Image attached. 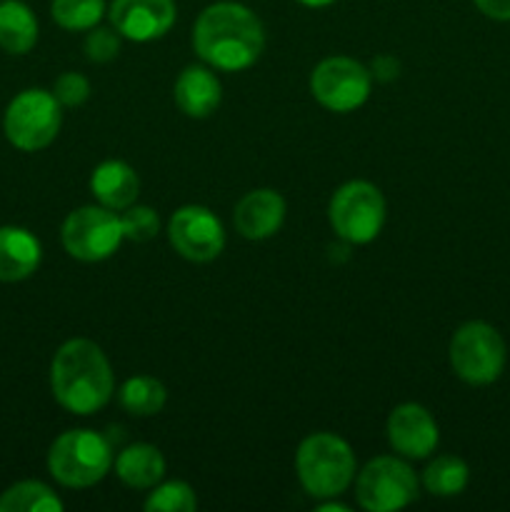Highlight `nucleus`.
<instances>
[{
    "mask_svg": "<svg viewBox=\"0 0 510 512\" xmlns=\"http://www.w3.org/2000/svg\"><path fill=\"white\" fill-rule=\"evenodd\" d=\"M193 48L210 68L238 73L263 55V23L253 10L240 3H213L195 20Z\"/></svg>",
    "mask_w": 510,
    "mask_h": 512,
    "instance_id": "1",
    "label": "nucleus"
},
{
    "mask_svg": "<svg viewBox=\"0 0 510 512\" xmlns=\"http://www.w3.org/2000/svg\"><path fill=\"white\" fill-rule=\"evenodd\" d=\"M50 390L60 408L73 415L103 410L115 393V375L103 348L88 338L60 345L50 363Z\"/></svg>",
    "mask_w": 510,
    "mask_h": 512,
    "instance_id": "2",
    "label": "nucleus"
},
{
    "mask_svg": "<svg viewBox=\"0 0 510 512\" xmlns=\"http://www.w3.org/2000/svg\"><path fill=\"white\" fill-rule=\"evenodd\" d=\"M355 453L340 435L313 433L298 445L295 473L315 500L340 498L355 480Z\"/></svg>",
    "mask_w": 510,
    "mask_h": 512,
    "instance_id": "3",
    "label": "nucleus"
},
{
    "mask_svg": "<svg viewBox=\"0 0 510 512\" xmlns=\"http://www.w3.org/2000/svg\"><path fill=\"white\" fill-rule=\"evenodd\" d=\"M113 468V445L95 430H65L48 450V473L63 488L98 485Z\"/></svg>",
    "mask_w": 510,
    "mask_h": 512,
    "instance_id": "4",
    "label": "nucleus"
},
{
    "mask_svg": "<svg viewBox=\"0 0 510 512\" xmlns=\"http://www.w3.org/2000/svg\"><path fill=\"white\" fill-rule=\"evenodd\" d=\"M63 105L50 90L28 88L15 95L3 115V130L10 145L23 153H38L48 148L63 125Z\"/></svg>",
    "mask_w": 510,
    "mask_h": 512,
    "instance_id": "5",
    "label": "nucleus"
},
{
    "mask_svg": "<svg viewBox=\"0 0 510 512\" xmlns=\"http://www.w3.org/2000/svg\"><path fill=\"white\" fill-rule=\"evenodd\" d=\"M330 228L350 245H368L385 225V198L368 180L340 185L328 205Z\"/></svg>",
    "mask_w": 510,
    "mask_h": 512,
    "instance_id": "6",
    "label": "nucleus"
},
{
    "mask_svg": "<svg viewBox=\"0 0 510 512\" xmlns=\"http://www.w3.org/2000/svg\"><path fill=\"white\" fill-rule=\"evenodd\" d=\"M448 358L450 368L463 383L490 385L505 368V340L493 325L470 320L453 333Z\"/></svg>",
    "mask_w": 510,
    "mask_h": 512,
    "instance_id": "7",
    "label": "nucleus"
},
{
    "mask_svg": "<svg viewBox=\"0 0 510 512\" xmlns=\"http://www.w3.org/2000/svg\"><path fill=\"white\" fill-rule=\"evenodd\" d=\"M60 240L70 258L83 263H100L115 255L125 240L120 215L103 205H83L65 218Z\"/></svg>",
    "mask_w": 510,
    "mask_h": 512,
    "instance_id": "8",
    "label": "nucleus"
},
{
    "mask_svg": "<svg viewBox=\"0 0 510 512\" xmlns=\"http://www.w3.org/2000/svg\"><path fill=\"white\" fill-rule=\"evenodd\" d=\"M355 498L368 512H395L418 498V478L405 460L380 455L355 478Z\"/></svg>",
    "mask_w": 510,
    "mask_h": 512,
    "instance_id": "9",
    "label": "nucleus"
},
{
    "mask_svg": "<svg viewBox=\"0 0 510 512\" xmlns=\"http://www.w3.org/2000/svg\"><path fill=\"white\" fill-rule=\"evenodd\" d=\"M373 75L363 63L345 55L320 60L310 73V93L330 113H353L370 98Z\"/></svg>",
    "mask_w": 510,
    "mask_h": 512,
    "instance_id": "10",
    "label": "nucleus"
},
{
    "mask_svg": "<svg viewBox=\"0 0 510 512\" xmlns=\"http://www.w3.org/2000/svg\"><path fill=\"white\" fill-rule=\"evenodd\" d=\"M168 240L180 258L210 263L225 248L223 223L203 205H183L168 220Z\"/></svg>",
    "mask_w": 510,
    "mask_h": 512,
    "instance_id": "11",
    "label": "nucleus"
},
{
    "mask_svg": "<svg viewBox=\"0 0 510 512\" xmlns=\"http://www.w3.org/2000/svg\"><path fill=\"white\" fill-rule=\"evenodd\" d=\"M175 15V0H113L108 10L110 25L133 43L163 38L173 28Z\"/></svg>",
    "mask_w": 510,
    "mask_h": 512,
    "instance_id": "12",
    "label": "nucleus"
},
{
    "mask_svg": "<svg viewBox=\"0 0 510 512\" xmlns=\"http://www.w3.org/2000/svg\"><path fill=\"white\" fill-rule=\"evenodd\" d=\"M388 433L390 448L408 460H425L438 448V423L433 415L418 403H403L388 415Z\"/></svg>",
    "mask_w": 510,
    "mask_h": 512,
    "instance_id": "13",
    "label": "nucleus"
},
{
    "mask_svg": "<svg viewBox=\"0 0 510 512\" xmlns=\"http://www.w3.org/2000/svg\"><path fill=\"white\" fill-rule=\"evenodd\" d=\"M285 200L278 190L258 188L245 193L233 210L235 230L245 240H268L283 228Z\"/></svg>",
    "mask_w": 510,
    "mask_h": 512,
    "instance_id": "14",
    "label": "nucleus"
},
{
    "mask_svg": "<svg viewBox=\"0 0 510 512\" xmlns=\"http://www.w3.org/2000/svg\"><path fill=\"white\" fill-rule=\"evenodd\" d=\"M173 100L180 113L188 118H208L223 100V85L218 75L205 65H188L175 80Z\"/></svg>",
    "mask_w": 510,
    "mask_h": 512,
    "instance_id": "15",
    "label": "nucleus"
},
{
    "mask_svg": "<svg viewBox=\"0 0 510 512\" xmlns=\"http://www.w3.org/2000/svg\"><path fill=\"white\" fill-rule=\"evenodd\" d=\"M43 248L30 230L18 225L0 228V283H20L38 270Z\"/></svg>",
    "mask_w": 510,
    "mask_h": 512,
    "instance_id": "16",
    "label": "nucleus"
},
{
    "mask_svg": "<svg viewBox=\"0 0 510 512\" xmlns=\"http://www.w3.org/2000/svg\"><path fill=\"white\" fill-rule=\"evenodd\" d=\"M90 193L108 210L130 208L140 193L138 173L123 160H105L90 175Z\"/></svg>",
    "mask_w": 510,
    "mask_h": 512,
    "instance_id": "17",
    "label": "nucleus"
},
{
    "mask_svg": "<svg viewBox=\"0 0 510 512\" xmlns=\"http://www.w3.org/2000/svg\"><path fill=\"white\" fill-rule=\"evenodd\" d=\"M115 473L120 483L133 490H150L163 480L165 458L155 445L135 443L120 450L115 458Z\"/></svg>",
    "mask_w": 510,
    "mask_h": 512,
    "instance_id": "18",
    "label": "nucleus"
},
{
    "mask_svg": "<svg viewBox=\"0 0 510 512\" xmlns=\"http://www.w3.org/2000/svg\"><path fill=\"white\" fill-rule=\"evenodd\" d=\"M38 43V18L23 0L0 3V50L25 55Z\"/></svg>",
    "mask_w": 510,
    "mask_h": 512,
    "instance_id": "19",
    "label": "nucleus"
},
{
    "mask_svg": "<svg viewBox=\"0 0 510 512\" xmlns=\"http://www.w3.org/2000/svg\"><path fill=\"white\" fill-rule=\"evenodd\" d=\"M165 400H168V390L160 380L150 378V375L128 378L120 388V405H123L125 413L135 415V418L158 415L165 408Z\"/></svg>",
    "mask_w": 510,
    "mask_h": 512,
    "instance_id": "20",
    "label": "nucleus"
},
{
    "mask_svg": "<svg viewBox=\"0 0 510 512\" xmlns=\"http://www.w3.org/2000/svg\"><path fill=\"white\" fill-rule=\"evenodd\" d=\"M63 500L40 480H20L0 495V512H60Z\"/></svg>",
    "mask_w": 510,
    "mask_h": 512,
    "instance_id": "21",
    "label": "nucleus"
},
{
    "mask_svg": "<svg viewBox=\"0 0 510 512\" xmlns=\"http://www.w3.org/2000/svg\"><path fill=\"white\" fill-rule=\"evenodd\" d=\"M470 478L468 465L455 455H440L425 468L423 485L435 498H455L465 490Z\"/></svg>",
    "mask_w": 510,
    "mask_h": 512,
    "instance_id": "22",
    "label": "nucleus"
},
{
    "mask_svg": "<svg viewBox=\"0 0 510 512\" xmlns=\"http://www.w3.org/2000/svg\"><path fill=\"white\" fill-rule=\"evenodd\" d=\"M50 15L63 30L80 33L95 28L103 20L105 0H53Z\"/></svg>",
    "mask_w": 510,
    "mask_h": 512,
    "instance_id": "23",
    "label": "nucleus"
},
{
    "mask_svg": "<svg viewBox=\"0 0 510 512\" xmlns=\"http://www.w3.org/2000/svg\"><path fill=\"white\" fill-rule=\"evenodd\" d=\"M198 508L195 490L183 480H168L150 488L145 498V510L148 512H193Z\"/></svg>",
    "mask_w": 510,
    "mask_h": 512,
    "instance_id": "24",
    "label": "nucleus"
},
{
    "mask_svg": "<svg viewBox=\"0 0 510 512\" xmlns=\"http://www.w3.org/2000/svg\"><path fill=\"white\" fill-rule=\"evenodd\" d=\"M120 225H123L125 240H133V243H148L158 235L160 220L158 213L148 205H130L120 215Z\"/></svg>",
    "mask_w": 510,
    "mask_h": 512,
    "instance_id": "25",
    "label": "nucleus"
},
{
    "mask_svg": "<svg viewBox=\"0 0 510 512\" xmlns=\"http://www.w3.org/2000/svg\"><path fill=\"white\" fill-rule=\"evenodd\" d=\"M85 58L90 63H110L120 53V33L115 28H90L83 43Z\"/></svg>",
    "mask_w": 510,
    "mask_h": 512,
    "instance_id": "26",
    "label": "nucleus"
},
{
    "mask_svg": "<svg viewBox=\"0 0 510 512\" xmlns=\"http://www.w3.org/2000/svg\"><path fill=\"white\" fill-rule=\"evenodd\" d=\"M53 95L63 108H78L90 98V80L80 73H63L55 80Z\"/></svg>",
    "mask_w": 510,
    "mask_h": 512,
    "instance_id": "27",
    "label": "nucleus"
},
{
    "mask_svg": "<svg viewBox=\"0 0 510 512\" xmlns=\"http://www.w3.org/2000/svg\"><path fill=\"white\" fill-rule=\"evenodd\" d=\"M475 8L493 20H510V0H473Z\"/></svg>",
    "mask_w": 510,
    "mask_h": 512,
    "instance_id": "28",
    "label": "nucleus"
},
{
    "mask_svg": "<svg viewBox=\"0 0 510 512\" xmlns=\"http://www.w3.org/2000/svg\"><path fill=\"white\" fill-rule=\"evenodd\" d=\"M298 3L308 5V8H325V5L335 3V0H298Z\"/></svg>",
    "mask_w": 510,
    "mask_h": 512,
    "instance_id": "29",
    "label": "nucleus"
}]
</instances>
